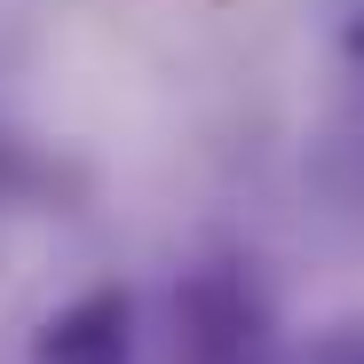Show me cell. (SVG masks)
<instances>
[{"label": "cell", "instance_id": "277c9868", "mask_svg": "<svg viewBox=\"0 0 364 364\" xmlns=\"http://www.w3.org/2000/svg\"><path fill=\"white\" fill-rule=\"evenodd\" d=\"M341 55H348V72H356V87H364V0L348 9V32H341Z\"/></svg>", "mask_w": 364, "mask_h": 364}, {"label": "cell", "instance_id": "6da1fadb", "mask_svg": "<svg viewBox=\"0 0 364 364\" xmlns=\"http://www.w3.org/2000/svg\"><path fill=\"white\" fill-rule=\"evenodd\" d=\"M166 348H174V364H277V301H269L254 254L222 246L174 277Z\"/></svg>", "mask_w": 364, "mask_h": 364}, {"label": "cell", "instance_id": "7a4b0ae2", "mask_svg": "<svg viewBox=\"0 0 364 364\" xmlns=\"http://www.w3.org/2000/svg\"><path fill=\"white\" fill-rule=\"evenodd\" d=\"M143 356V301L127 277H95L32 325V364H135Z\"/></svg>", "mask_w": 364, "mask_h": 364}, {"label": "cell", "instance_id": "3957f363", "mask_svg": "<svg viewBox=\"0 0 364 364\" xmlns=\"http://www.w3.org/2000/svg\"><path fill=\"white\" fill-rule=\"evenodd\" d=\"M301 364H364V325H341V333L309 341V356H301Z\"/></svg>", "mask_w": 364, "mask_h": 364}]
</instances>
